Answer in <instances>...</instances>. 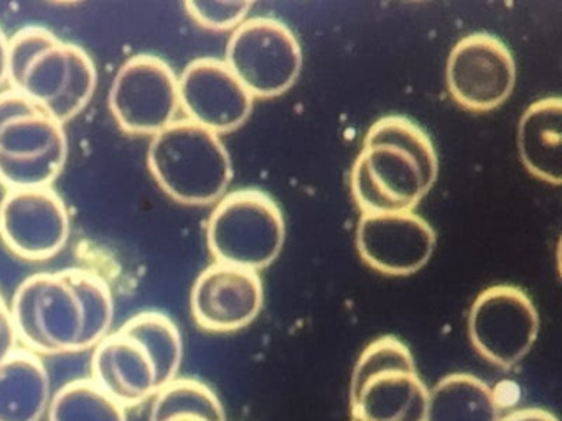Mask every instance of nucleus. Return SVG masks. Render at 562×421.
Wrapping results in <instances>:
<instances>
[{
    "mask_svg": "<svg viewBox=\"0 0 562 421\" xmlns=\"http://www.w3.org/2000/svg\"><path fill=\"white\" fill-rule=\"evenodd\" d=\"M19 341L37 355L78 354L110 332L114 298L103 276L87 269L27 276L11 303Z\"/></svg>",
    "mask_w": 562,
    "mask_h": 421,
    "instance_id": "f257e3e1",
    "label": "nucleus"
},
{
    "mask_svg": "<svg viewBox=\"0 0 562 421\" xmlns=\"http://www.w3.org/2000/svg\"><path fill=\"white\" fill-rule=\"evenodd\" d=\"M437 173L429 135L409 118L387 115L368 128L351 170V193L363 213L414 210Z\"/></svg>",
    "mask_w": 562,
    "mask_h": 421,
    "instance_id": "f03ea898",
    "label": "nucleus"
},
{
    "mask_svg": "<svg viewBox=\"0 0 562 421\" xmlns=\"http://www.w3.org/2000/svg\"><path fill=\"white\" fill-rule=\"evenodd\" d=\"M182 359V334L176 322L162 312L144 311L94 345L91 378L133 408L176 380Z\"/></svg>",
    "mask_w": 562,
    "mask_h": 421,
    "instance_id": "7ed1b4c3",
    "label": "nucleus"
},
{
    "mask_svg": "<svg viewBox=\"0 0 562 421\" xmlns=\"http://www.w3.org/2000/svg\"><path fill=\"white\" fill-rule=\"evenodd\" d=\"M8 81L65 125L90 104L98 69L81 46L32 25L9 38Z\"/></svg>",
    "mask_w": 562,
    "mask_h": 421,
    "instance_id": "20e7f679",
    "label": "nucleus"
},
{
    "mask_svg": "<svg viewBox=\"0 0 562 421\" xmlns=\"http://www.w3.org/2000/svg\"><path fill=\"white\" fill-rule=\"evenodd\" d=\"M147 164L164 193L187 206L215 203L233 180L232 158L220 135L189 118L154 135Z\"/></svg>",
    "mask_w": 562,
    "mask_h": 421,
    "instance_id": "39448f33",
    "label": "nucleus"
},
{
    "mask_svg": "<svg viewBox=\"0 0 562 421\" xmlns=\"http://www.w3.org/2000/svg\"><path fill=\"white\" fill-rule=\"evenodd\" d=\"M68 160L64 124L21 92H0V184L50 186Z\"/></svg>",
    "mask_w": 562,
    "mask_h": 421,
    "instance_id": "423d86ee",
    "label": "nucleus"
},
{
    "mask_svg": "<svg viewBox=\"0 0 562 421\" xmlns=\"http://www.w3.org/2000/svg\"><path fill=\"white\" fill-rule=\"evenodd\" d=\"M429 390L407 345L394 335L371 342L351 375V414L357 421H426Z\"/></svg>",
    "mask_w": 562,
    "mask_h": 421,
    "instance_id": "0eeeda50",
    "label": "nucleus"
},
{
    "mask_svg": "<svg viewBox=\"0 0 562 421\" xmlns=\"http://www.w3.org/2000/svg\"><path fill=\"white\" fill-rule=\"evenodd\" d=\"M213 259L220 263L258 270L271 265L285 240L281 207L265 191L238 190L225 194L206 226Z\"/></svg>",
    "mask_w": 562,
    "mask_h": 421,
    "instance_id": "6e6552de",
    "label": "nucleus"
},
{
    "mask_svg": "<svg viewBox=\"0 0 562 421\" xmlns=\"http://www.w3.org/2000/svg\"><path fill=\"white\" fill-rule=\"evenodd\" d=\"M225 61L252 98H276L289 91L301 75V43L285 23L256 16L235 29Z\"/></svg>",
    "mask_w": 562,
    "mask_h": 421,
    "instance_id": "1a4fd4ad",
    "label": "nucleus"
},
{
    "mask_svg": "<svg viewBox=\"0 0 562 421\" xmlns=\"http://www.w3.org/2000/svg\"><path fill=\"white\" fill-rule=\"evenodd\" d=\"M538 332V309L518 286H490L476 296L470 308L469 334L473 348L503 371L515 367L528 355Z\"/></svg>",
    "mask_w": 562,
    "mask_h": 421,
    "instance_id": "9d476101",
    "label": "nucleus"
},
{
    "mask_svg": "<svg viewBox=\"0 0 562 421\" xmlns=\"http://www.w3.org/2000/svg\"><path fill=\"white\" fill-rule=\"evenodd\" d=\"M179 109V78L159 56H133L114 76L110 111L127 134L154 137L176 122Z\"/></svg>",
    "mask_w": 562,
    "mask_h": 421,
    "instance_id": "9b49d317",
    "label": "nucleus"
},
{
    "mask_svg": "<svg viewBox=\"0 0 562 421\" xmlns=\"http://www.w3.org/2000/svg\"><path fill=\"white\" fill-rule=\"evenodd\" d=\"M70 232L67 203L50 186L9 190L0 201V240L25 262L54 259Z\"/></svg>",
    "mask_w": 562,
    "mask_h": 421,
    "instance_id": "f8f14e48",
    "label": "nucleus"
},
{
    "mask_svg": "<svg viewBox=\"0 0 562 421\" xmlns=\"http://www.w3.org/2000/svg\"><path fill=\"white\" fill-rule=\"evenodd\" d=\"M516 65L508 46L488 33L460 39L447 61V86L462 107L486 112L502 105L513 92Z\"/></svg>",
    "mask_w": 562,
    "mask_h": 421,
    "instance_id": "ddd939ff",
    "label": "nucleus"
},
{
    "mask_svg": "<svg viewBox=\"0 0 562 421\" xmlns=\"http://www.w3.org/2000/svg\"><path fill=\"white\" fill-rule=\"evenodd\" d=\"M357 247L371 269L391 276L413 275L432 257L436 230L414 210L363 213Z\"/></svg>",
    "mask_w": 562,
    "mask_h": 421,
    "instance_id": "4468645a",
    "label": "nucleus"
},
{
    "mask_svg": "<svg viewBox=\"0 0 562 421\" xmlns=\"http://www.w3.org/2000/svg\"><path fill=\"white\" fill-rule=\"evenodd\" d=\"M180 109L189 121L228 134L241 127L252 111V95L226 61L193 59L179 78Z\"/></svg>",
    "mask_w": 562,
    "mask_h": 421,
    "instance_id": "2eb2a0df",
    "label": "nucleus"
},
{
    "mask_svg": "<svg viewBox=\"0 0 562 421\" xmlns=\"http://www.w3.org/2000/svg\"><path fill=\"white\" fill-rule=\"evenodd\" d=\"M265 288L255 270L215 262L193 283L190 308L200 328L233 332L251 325L262 309Z\"/></svg>",
    "mask_w": 562,
    "mask_h": 421,
    "instance_id": "dca6fc26",
    "label": "nucleus"
},
{
    "mask_svg": "<svg viewBox=\"0 0 562 421\" xmlns=\"http://www.w3.org/2000/svg\"><path fill=\"white\" fill-rule=\"evenodd\" d=\"M50 400V375L41 355L18 348L0 362V421H41Z\"/></svg>",
    "mask_w": 562,
    "mask_h": 421,
    "instance_id": "f3484780",
    "label": "nucleus"
},
{
    "mask_svg": "<svg viewBox=\"0 0 562 421\" xmlns=\"http://www.w3.org/2000/svg\"><path fill=\"white\" fill-rule=\"evenodd\" d=\"M562 101L559 95L532 102L518 125L522 164L532 177L559 186L562 181Z\"/></svg>",
    "mask_w": 562,
    "mask_h": 421,
    "instance_id": "a211bd4d",
    "label": "nucleus"
},
{
    "mask_svg": "<svg viewBox=\"0 0 562 421\" xmlns=\"http://www.w3.org/2000/svg\"><path fill=\"white\" fill-rule=\"evenodd\" d=\"M498 401L492 388L470 374H452L429 391L426 421H498Z\"/></svg>",
    "mask_w": 562,
    "mask_h": 421,
    "instance_id": "6ab92c4d",
    "label": "nucleus"
},
{
    "mask_svg": "<svg viewBox=\"0 0 562 421\" xmlns=\"http://www.w3.org/2000/svg\"><path fill=\"white\" fill-rule=\"evenodd\" d=\"M149 421H228L218 395L195 378H176L154 397Z\"/></svg>",
    "mask_w": 562,
    "mask_h": 421,
    "instance_id": "aec40b11",
    "label": "nucleus"
},
{
    "mask_svg": "<svg viewBox=\"0 0 562 421\" xmlns=\"http://www.w3.org/2000/svg\"><path fill=\"white\" fill-rule=\"evenodd\" d=\"M47 411L48 421H127V408L93 378L65 384Z\"/></svg>",
    "mask_w": 562,
    "mask_h": 421,
    "instance_id": "412c9836",
    "label": "nucleus"
},
{
    "mask_svg": "<svg viewBox=\"0 0 562 421\" xmlns=\"http://www.w3.org/2000/svg\"><path fill=\"white\" fill-rule=\"evenodd\" d=\"M252 2H216V0H189L187 12L203 29L232 30L238 29L246 20Z\"/></svg>",
    "mask_w": 562,
    "mask_h": 421,
    "instance_id": "4be33fe9",
    "label": "nucleus"
},
{
    "mask_svg": "<svg viewBox=\"0 0 562 421\" xmlns=\"http://www.w3.org/2000/svg\"><path fill=\"white\" fill-rule=\"evenodd\" d=\"M19 335L12 318L11 306L0 292V362L18 349Z\"/></svg>",
    "mask_w": 562,
    "mask_h": 421,
    "instance_id": "5701e85b",
    "label": "nucleus"
},
{
    "mask_svg": "<svg viewBox=\"0 0 562 421\" xmlns=\"http://www.w3.org/2000/svg\"><path fill=\"white\" fill-rule=\"evenodd\" d=\"M498 421H559L551 411L542 408H522V410L513 411L508 417Z\"/></svg>",
    "mask_w": 562,
    "mask_h": 421,
    "instance_id": "b1692460",
    "label": "nucleus"
},
{
    "mask_svg": "<svg viewBox=\"0 0 562 421\" xmlns=\"http://www.w3.org/2000/svg\"><path fill=\"white\" fill-rule=\"evenodd\" d=\"M9 38L0 29V88L8 81Z\"/></svg>",
    "mask_w": 562,
    "mask_h": 421,
    "instance_id": "393cba45",
    "label": "nucleus"
}]
</instances>
